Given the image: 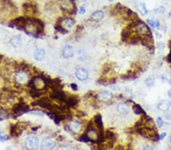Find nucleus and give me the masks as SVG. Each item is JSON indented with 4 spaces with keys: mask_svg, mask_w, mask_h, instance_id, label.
I'll use <instances>...</instances> for the list:
<instances>
[{
    "mask_svg": "<svg viewBox=\"0 0 171 150\" xmlns=\"http://www.w3.org/2000/svg\"><path fill=\"white\" fill-rule=\"evenodd\" d=\"M49 97H50V99H55V100L59 101V102H61V103L62 102L65 103L67 99L65 93L62 89H59V90H53L51 92V93L49 94Z\"/></svg>",
    "mask_w": 171,
    "mask_h": 150,
    "instance_id": "7",
    "label": "nucleus"
},
{
    "mask_svg": "<svg viewBox=\"0 0 171 150\" xmlns=\"http://www.w3.org/2000/svg\"><path fill=\"white\" fill-rule=\"evenodd\" d=\"M32 105L34 106H40L41 108L47 109L50 112H55L56 110V105H53V103H51L50 100L46 97L37 99L35 102L32 103Z\"/></svg>",
    "mask_w": 171,
    "mask_h": 150,
    "instance_id": "1",
    "label": "nucleus"
},
{
    "mask_svg": "<svg viewBox=\"0 0 171 150\" xmlns=\"http://www.w3.org/2000/svg\"><path fill=\"white\" fill-rule=\"evenodd\" d=\"M114 0H108V2H113Z\"/></svg>",
    "mask_w": 171,
    "mask_h": 150,
    "instance_id": "41",
    "label": "nucleus"
},
{
    "mask_svg": "<svg viewBox=\"0 0 171 150\" xmlns=\"http://www.w3.org/2000/svg\"><path fill=\"white\" fill-rule=\"evenodd\" d=\"M28 20L29 17L27 16H20V17H18L15 19L12 20L11 24L15 27H17L18 29L25 31Z\"/></svg>",
    "mask_w": 171,
    "mask_h": 150,
    "instance_id": "4",
    "label": "nucleus"
},
{
    "mask_svg": "<svg viewBox=\"0 0 171 150\" xmlns=\"http://www.w3.org/2000/svg\"><path fill=\"white\" fill-rule=\"evenodd\" d=\"M30 114H35L37 116H44V113L39 110H34V111H30Z\"/></svg>",
    "mask_w": 171,
    "mask_h": 150,
    "instance_id": "29",
    "label": "nucleus"
},
{
    "mask_svg": "<svg viewBox=\"0 0 171 150\" xmlns=\"http://www.w3.org/2000/svg\"><path fill=\"white\" fill-rule=\"evenodd\" d=\"M168 16H169V17H170L171 16V11L169 12V14H168Z\"/></svg>",
    "mask_w": 171,
    "mask_h": 150,
    "instance_id": "39",
    "label": "nucleus"
},
{
    "mask_svg": "<svg viewBox=\"0 0 171 150\" xmlns=\"http://www.w3.org/2000/svg\"><path fill=\"white\" fill-rule=\"evenodd\" d=\"M21 127L19 124L16 123V124H11V127H10V134L12 137H18L19 135L21 134Z\"/></svg>",
    "mask_w": 171,
    "mask_h": 150,
    "instance_id": "18",
    "label": "nucleus"
},
{
    "mask_svg": "<svg viewBox=\"0 0 171 150\" xmlns=\"http://www.w3.org/2000/svg\"><path fill=\"white\" fill-rule=\"evenodd\" d=\"M28 112H30V108L22 100L13 105V108H12V113H13V117L15 118L18 116H21V114H25V113H27Z\"/></svg>",
    "mask_w": 171,
    "mask_h": 150,
    "instance_id": "2",
    "label": "nucleus"
},
{
    "mask_svg": "<svg viewBox=\"0 0 171 150\" xmlns=\"http://www.w3.org/2000/svg\"><path fill=\"white\" fill-rule=\"evenodd\" d=\"M147 22H148L151 27H153V28H159L160 26V24L158 20L148 19L147 20Z\"/></svg>",
    "mask_w": 171,
    "mask_h": 150,
    "instance_id": "26",
    "label": "nucleus"
},
{
    "mask_svg": "<svg viewBox=\"0 0 171 150\" xmlns=\"http://www.w3.org/2000/svg\"><path fill=\"white\" fill-rule=\"evenodd\" d=\"M23 10L24 12L27 15L29 14L36 15L38 12V7L34 2H25L23 4Z\"/></svg>",
    "mask_w": 171,
    "mask_h": 150,
    "instance_id": "5",
    "label": "nucleus"
},
{
    "mask_svg": "<svg viewBox=\"0 0 171 150\" xmlns=\"http://www.w3.org/2000/svg\"><path fill=\"white\" fill-rule=\"evenodd\" d=\"M56 145V141L53 138L46 137L42 140L40 147H41V150H53L55 148Z\"/></svg>",
    "mask_w": 171,
    "mask_h": 150,
    "instance_id": "6",
    "label": "nucleus"
},
{
    "mask_svg": "<svg viewBox=\"0 0 171 150\" xmlns=\"http://www.w3.org/2000/svg\"><path fill=\"white\" fill-rule=\"evenodd\" d=\"M94 123L97 125V128H98L99 131H103V124L102 118H101V114H97V115L94 116Z\"/></svg>",
    "mask_w": 171,
    "mask_h": 150,
    "instance_id": "22",
    "label": "nucleus"
},
{
    "mask_svg": "<svg viewBox=\"0 0 171 150\" xmlns=\"http://www.w3.org/2000/svg\"><path fill=\"white\" fill-rule=\"evenodd\" d=\"M7 140H8V137H6V136H3V135H2L0 133V140L2 141V142H4V141Z\"/></svg>",
    "mask_w": 171,
    "mask_h": 150,
    "instance_id": "34",
    "label": "nucleus"
},
{
    "mask_svg": "<svg viewBox=\"0 0 171 150\" xmlns=\"http://www.w3.org/2000/svg\"><path fill=\"white\" fill-rule=\"evenodd\" d=\"M68 127L71 131H72L73 133H78L80 132L81 129H82V124L78 121H75V120H72L68 124Z\"/></svg>",
    "mask_w": 171,
    "mask_h": 150,
    "instance_id": "12",
    "label": "nucleus"
},
{
    "mask_svg": "<svg viewBox=\"0 0 171 150\" xmlns=\"http://www.w3.org/2000/svg\"><path fill=\"white\" fill-rule=\"evenodd\" d=\"M170 143H171V136H170Z\"/></svg>",
    "mask_w": 171,
    "mask_h": 150,
    "instance_id": "42",
    "label": "nucleus"
},
{
    "mask_svg": "<svg viewBox=\"0 0 171 150\" xmlns=\"http://www.w3.org/2000/svg\"><path fill=\"white\" fill-rule=\"evenodd\" d=\"M25 144L29 150H37L39 146V141L37 137H28L25 140Z\"/></svg>",
    "mask_w": 171,
    "mask_h": 150,
    "instance_id": "8",
    "label": "nucleus"
},
{
    "mask_svg": "<svg viewBox=\"0 0 171 150\" xmlns=\"http://www.w3.org/2000/svg\"><path fill=\"white\" fill-rule=\"evenodd\" d=\"M9 118V113L2 108H0V121H3Z\"/></svg>",
    "mask_w": 171,
    "mask_h": 150,
    "instance_id": "25",
    "label": "nucleus"
},
{
    "mask_svg": "<svg viewBox=\"0 0 171 150\" xmlns=\"http://www.w3.org/2000/svg\"><path fill=\"white\" fill-rule=\"evenodd\" d=\"M167 95H168V97H169L170 99H171V89H170L167 92Z\"/></svg>",
    "mask_w": 171,
    "mask_h": 150,
    "instance_id": "38",
    "label": "nucleus"
},
{
    "mask_svg": "<svg viewBox=\"0 0 171 150\" xmlns=\"http://www.w3.org/2000/svg\"><path fill=\"white\" fill-rule=\"evenodd\" d=\"M113 93L108 90H102L98 93V99L102 102H108L113 98Z\"/></svg>",
    "mask_w": 171,
    "mask_h": 150,
    "instance_id": "11",
    "label": "nucleus"
},
{
    "mask_svg": "<svg viewBox=\"0 0 171 150\" xmlns=\"http://www.w3.org/2000/svg\"><path fill=\"white\" fill-rule=\"evenodd\" d=\"M79 12H80V14H81V15H84V14L86 12V8H84V6H82V7L80 8Z\"/></svg>",
    "mask_w": 171,
    "mask_h": 150,
    "instance_id": "35",
    "label": "nucleus"
},
{
    "mask_svg": "<svg viewBox=\"0 0 171 150\" xmlns=\"http://www.w3.org/2000/svg\"><path fill=\"white\" fill-rule=\"evenodd\" d=\"M10 43L15 48L21 46V45L22 44V37L21 35H15V36H12L10 40Z\"/></svg>",
    "mask_w": 171,
    "mask_h": 150,
    "instance_id": "17",
    "label": "nucleus"
},
{
    "mask_svg": "<svg viewBox=\"0 0 171 150\" xmlns=\"http://www.w3.org/2000/svg\"><path fill=\"white\" fill-rule=\"evenodd\" d=\"M30 95L34 98V99H37L40 98L42 95H43V90L40 89H36V88H30Z\"/></svg>",
    "mask_w": 171,
    "mask_h": 150,
    "instance_id": "21",
    "label": "nucleus"
},
{
    "mask_svg": "<svg viewBox=\"0 0 171 150\" xmlns=\"http://www.w3.org/2000/svg\"><path fill=\"white\" fill-rule=\"evenodd\" d=\"M104 16V13L103 11L101 10H97V11H95L92 15H91V19L93 21L95 22H98V21H101L103 19V17Z\"/></svg>",
    "mask_w": 171,
    "mask_h": 150,
    "instance_id": "19",
    "label": "nucleus"
},
{
    "mask_svg": "<svg viewBox=\"0 0 171 150\" xmlns=\"http://www.w3.org/2000/svg\"><path fill=\"white\" fill-rule=\"evenodd\" d=\"M61 24L63 25L65 28L71 29L73 27L75 21L74 19H72L71 17H65V18H62V21H60Z\"/></svg>",
    "mask_w": 171,
    "mask_h": 150,
    "instance_id": "15",
    "label": "nucleus"
},
{
    "mask_svg": "<svg viewBox=\"0 0 171 150\" xmlns=\"http://www.w3.org/2000/svg\"><path fill=\"white\" fill-rule=\"evenodd\" d=\"M5 150H11V149L9 148V147H8V148H6V149H5Z\"/></svg>",
    "mask_w": 171,
    "mask_h": 150,
    "instance_id": "40",
    "label": "nucleus"
},
{
    "mask_svg": "<svg viewBox=\"0 0 171 150\" xmlns=\"http://www.w3.org/2000/svg\"><path fill=\"white\" fill-rule=\"evenodd\" d=\"M141 150H154V149L152 148L151 146H149V145H146V146H143Z\"/></svg>",
    "mask_w": 171,
    "mask_h": 150,
    "instance_id": "33",
    "label": "nucleus"
},
{
    "mask_svg": "<svg viewBox=\"0 0 171 150\" xmlns=\"http://www.w3.org/2000/svg\"><path fill=\"white\" fill-rule=\"evenodd\" d=\"M55 30L57 32L61 33H67V30L62 25L59 19L57 21L56 24H55Z\"/></svg>",
    "mask_w": 171,
    "mask_h": 150,
    "instance_id": "23",
    "label": "nucleus"
},
{
    "mask_svg": "<svg viewBox=\"0 0 171 150\" xmlns=\"http://www.w3.org/2000/svg\"><path fill=\"white\" fill-rule=\"evenodd\" d=\"M156 123H157V125L159 128L162 127V126L163 125V121L161 117H158L157 119H156Z\"/></svg>",
    "mask_w": 171,
    "mask_h": 150,
    "instance_id": "28",
    "label": "nucleus"
},
{
    "mask_svg": "<svg viewBox=\"0 0 171 150\" xmlns=\"http://www.w3.org/2000/svg\"><path fill=\"white\" fill-rule=\"evenodd\" d=\"M167 1H169V0H167Z\"/></svg>",
    "mask_w": 171,
    "mask_h": 150,
    "instance_id": "43",
    "label": "nucleus"
},
{
    "mask_svg": "<svg viewBox=\"0 0 171 150\" xmlns=\"http://www.w3.org/2000/svg\"><path fill=\"white\" fill-rule=\"evenodd\" d=\"M65 105L68 107H75L76 105L78 104V99L74 96H72L67 97L66 100H65Z\"/></svg>",
    "mask_w": 171,
    "mask_h": 150,
    "instance_id": "20",
    "label": "nucleus"
},
{
    "mask_svg": "<svg viewBox=\"0 0 171 150\" xmlns=\"http://www.w3.org/2000/svg\"><path fill=\"white\" fill-rule=\"evenodd\" d=\"M71 87H72V89H73V90H75V91H77V90H78V86H77L76 84H71Z\"/></svg>",
    "mask_w": 171,
    "mask_h": 150,
    "instance_id": "36",
    "label": "nucleus"
},
{
    "mask_svg": "<svg viewBox=\"0 0 171 150\" xmlns=\"http://www.w3.org/2000/svg\"><path fill=\"white\" fill-rule=\"evenodd\" d=\"M78 140L82 141V142H90V141H91V139H90V137H88V136H87L86 133L85 134L82 135V136H81V137L78 138Z\"/></svg>",
    "mask_w": 171,
    "mask_h": 150,
    "instance_id": "27",
    "label": "nucleus"
},
{
    "mask_svg": "<svg viewBox=\"0 0 171 150\" xmlns=\"http://www.w3.org/2000/svg\"><path fill=\"white\" fill-rule=\"evenodd\" d=\"M164 10H165L164 7L160 6V7H159V8H156V9L154 10V12L157 14H163V12H164Z\"/></svg>",
    "mask_w": 171,
    "mask_h": 150,
    "instance_id": "30",
    "label": "nucleus"
},
{
    "mask_svg": "<svg viewBox=\"0 0 171 150\" xmlns=\"http://www.w3.org/2000/svg\"><path fill=\"white\" fill-rule=\"evenodd\" d=\"M137 8L139 10V12H140L141 15H146L148 13V10L147 9L146 6L144 3H140L137 6Z\"/></svg>",
    "mask_w": 171,
    "mask_h": 150,
    "instance_id": "24",
    "label": "nucleus"
},
{
    "mask_svg": "<svg viewBox=\"0 0 171 150\" xmlns=\"http://www.w3.org/2000/svg\"><path fill=\"white\" fill-rule=\"evenodd\" d=\"M170 107H171V102L170 100H167V99H163V100H160L159 103L157 104V108H158L159 110L162 111V112L168 111Z\"/></svg>",
    "mask_w": 171,
    "mask_h": 150,
    "instance_id": "10",
    "label": "nucleus"
},
{
    "mask_svg": "<svg viewBox=\"0 0 171 150\" xmlns=\"http://www.w3.org/2000/svg\"><path fill=\"white\" fill-rule=\"evenodd\" d=\"M166 136H167V133H162L161 134H160L159 136V139H160V140H163V139L164 138V137H165Z\"/></svg>",
    "mask_w": 171,
    "mask_h": 150,
    "instance_id": "37",
    "label": "nucleus"
},
{
    "mask_svg": "<svg viewBox=\"0 0 171 150\" xmlns=\"http://www.w3.org/2000/svg\"><path fill=\"white\" fill-rule=\"evenodd\" d=\"M89 76L88 71L84 68H78L75 71V77L78 80H81V81H84L87 80V78Z\"/></svg>",
    "mask_w": 171,
    "mask_h": 150,
    "instance_id": "9",
    "label": "nucleus"
},
{
    "mask_svg": "<svg viewBox=\"0 0 171 150\" xmlns=\"http://www.w3.org/2000/svg\"><path fill=\"white\" fill-rule=\"evenodd\" d=\"M15 81L19 84H25L28 81V74L26 69H19L15 75Z\"/></svg>",
    "mask_w": 171,
    "mask_h": 150,
    "instance_id": "3",
    "label": "nucleus"
},
{
    "mask_svg": "<svg viewBox=\"0 0 171 150\" xmlns=\"http://www.w3.org/2000/svg\"><path fill=\"white\" fill-rule=\"evenodd\" d=\"M74 55V50L72 46H65L63 50V56L65 59H71Z\"/></svg>",
    "mask_w": 171,
    "mask_h": 150,
    "instance_id": "16",
    "label": "nucleus"
},
{
    "mask_svg": "<svg viewBox=\"0 0 171 150\" xmlns=\"http://www.w3.org/2000/svg\"><path fill=\"white\" fill-rule=\"evenodd\" d=\"M45 50L44 49H41V48H37L34 52V58L37 61H43L44 57H45Z\"/></svg>",
    "mask_w": 171,
    "mask_h": 150,
    "instance_id": "14",
    "label": "nucleus"
},
{
    "mask_svg": "<svg viewBox=\"0 0 171 150\" xmlns=\"http://www.w3.org/2000/svg\"><path fill=\"white\" fill-rule=\"evenodd\" d=\"M145 84L148 86V87H151L154 84V80H152L151 78H148L145 80Z\"/></svg>",
    "mask_w": 171,
    "mask_h": 150,
    "instance_id": "31",
    "label": "nucleus"
},
{
    "mask_svg": "<svg viewBox=\"0 0 171 150\" xmlns=\"http://www.w3.org/2000/svg\"><path fill=\"white\" fill-rule=\"evenodd\" d=\"M61 150H75V149L71 146H64L62 147Z\"/></svg>",
    "mask_w": 171,
    "mask_h": 150,
    "instance_id": "32",
    "label": "nucleus"
},
{
    "mask_svg": "<svg viewBox=\"0 0 171 150\" xmlns=\"http://www.w3.org/2000/svg\"><path fill=\"white\" fill-rule=\"evenodd\" d=\"M116 110L121 114H129L130 107L126 103H120L116 106Z\"/></svg>",
    "mask_w": 171,
    "mask_h": 150,
    "instance_id": "13",
    "label": "nucleus"
}]
</instances>
